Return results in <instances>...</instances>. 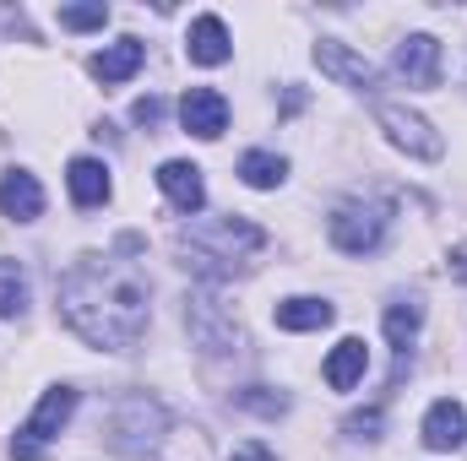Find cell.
Wrapping results in <instances>:
<instances>
[{
  "label": "cell",
  "instance_id": "cell-1",
  "mask_svg": "<svg viewBox=\"0 0 467 461\" xmlns=\"http://www.w3.org/2000/svg\"><path fill=\"white\" fill-rule=\"evenodd\" d=\"M60 315L88 347H125L141 343L147 332V277L119 255H82L60 277Z\"/></svg>",
  "mask_w": 467,
  "mask_h": 461
},
{
  "label": "cell",
  "instance_id": "cell-2",
  "mask_svg": "<svg viewBox=\"0 0 467 461\" xmlns=\"http://www.w3.org/2000/svg\"><path fill=\"white\" fill-rule=\"evenodd\" d=\"M266 244V233L244 218H218V223H191L180 233V250H185V266H196L202 277H229L244 255H255Z\"/></svg>",
  "mask_w": 467,
  "mask_h": 461
},
{
  "label": "cell",
  "instance_id": "cell-3",
  "mask_svg": "<svg viewBox=\"0 0 467 461\" xmlns=\"http://www.w3.org/2000/svg\"><path fill=\"white\" fill-rule=\"evenodd\" d=\"M71 413H77V391L71 385H55V391H44V402L33 407V418L16 429V440H11V456L16 461H44L49 451V440L71 424Z\"/></svg>",
  "mask_w": 467,
  "mask_h": 461
},
{
  "label": "cell",
  "instance_id": "cell-4",
  "mask_svg": "<svg viewBox=\"0 0 467 461\" xmlns=\"http://www.w3.org/2000/svg\"><path fill=\"white\" fill-rule=\"evenodd\" d=\"M386 229H391V207L380 201H348L332 212V244L343 255H375L386 244Z\"/></svg>",
  "mask_w": 467,
  "mask_h": 461
},
{
  "label": "cell",
  "instance_id": "cell-5",
  "mask_svg": "<svg viewBox=\"0 0 467 461\" xmlns=\"http://www.w3.org/2000/svg\"><path fill=\"white\" fill-rule=\"evenodd\" d=\"M375 119H380V130L408 152V158H424V163H435L441 152H446V141L435 136V125L424 115H413V109H402V104H380L375 109Z\"/></svg>",
  "mask_w": 467,
  "mask_h": 461
},
{
  "label": "cell",
  "instance_id": "cell-6",
  "mask_svg": "<svg viewBox=\"0 0 467 461\" xmlns=\"http://www.w3.org/2000/svg\"><path fill=\"white\" fill-rule=\"evenodd\" d=\"M180 125H185L191 136H202V141H218V136L229 130V98H223L218 87H191V93L180 98Z\"/></svg>",
  "mask_w": 467,
  "mask_h": 461
},
{
  "label": "cell",
  "instance_id": "cell-7",
  "mask_svg": "<svg viewBox=\"0 0 467 461\" xmlns=\"http://www.w3.org/2000/svg\"><path fill=\"white\" fill-rule=\"evenodd\" d=\"M185 326H191V337L207 347V353H234V347H239V326L218 310V299H207V293H196V299H191Z\"/></svg>",
  "mask_w": 467,
  "mask_h": 461
},
{
  "label": "cell",
  "instance_id": "cell-8",
  "mask_svg": "<svg viewBox=\"0 0 467 461\" xmlns=\"http://www.w3.org/2000/svg\"><path fill=\"white\" fill-rule=\"evenodd\" d=\"M397 77L408 87H435L441 82V44L430 33H408L397 44Z\"/></svg>",
  "mask_w": 467,
  "mask_h": 461
},
{
  "label": "cell",
  "instance_id": "cell-9",
  "mask_svg": "<svg viewBox=\"0 0 467 461\" xmlns=\"http://www.w3.org/2000/svg\"><path fill=\"white\" fill-rule=\"evenodd\" d=\"M316 66H321L327 77H337L343 87H358V93H369V87L380 82V71H375L364 55H353L348 44H337V38H321V44H316Z\"/></svg>",
  "mask_w": 467,
  "mask_h": 461
},
{
  "label": "cell",
  "instance_id": "cell-10",
  "mask_svg": "<svg viewBox=\"0 0 467 461\" xmlns=\"http://www.w3.org/2000/svg\"><path fill=\"white\" fill-rule=\"evenodd\" d=\"M158 190H163L180 212H191V218L207 207V179H202V169H196V163H185V158H174V163H163V169H158Z\"/></svg>",
  "mask_w": 467,
  "mask_h": 461
},
{
  "label": "cell",
  "instance_id": "cell-11",
  "mask_svg": "<svg viewBox=\"0 0 467 461\" xmlns=\"http://www.w3.org/2000/svg\"><path fill=\"white\" fill-rule=\"evenodd\" d=\"M467 440V413L457 396H441L430 413H424V446L430 451H457Z\"/></svg>",
  "mask_w": 467,
  "mask_h": 461
},
{
  "label": "cell",
  "instance_id": "cell-12",
  "mask_svg": "<svg viewBox=\"0 0 467 461\" xmlns=\"http://www.w3.org/2000/svg\"><path fill=\"white\" fill-rule=\"evenodd\" d=\"M0 212L16 218V223H33V218L44 212V190H38V179L22 174V169L0 174Z\"/></svg>",
  "mask_w": 467,
  "mask_h": 461
},
{
  "label": "cell",
  "instance_id": "cell-13",
  "mask_svg": "<svg viewBox=\"0 0 467 461\" xmlns=\"http://www.w3.org/2000/svg\"><path fill=\"white\" fill-rule=\"evenodd\" d=\"M185 49H191V60L196 66H223L234 49H229V27H223V16H196L191 22V38H185Z\"/></svg>",
  "mask_w": 467,
  "mask_h": 461
},
{
  "label": "cell",
  "instance_id": "cell-14",
  "mask_svg": "<svg viewBox=\"0 0 467 461\" xmlns=\"http://www.w3.org/2000/svg\"><path fill=\"white\" fill-rule=\"evenodd\" d=\"M66 185H71V201L77 207H104L109 201V169L99 158H71Z\"/></svg>",
  "mask_w": 467,
  "mask_h": 461
},
{
  "label": "cell",
  "instance_id": "cell-15",
  "mask_svg": "<svg viewBox=\"0 0 467 461\" xmlns=\"http://www.w3.org/2000/svg\"><path fill=\"white\" fill-rule=\"evenodd\" d=\"M141 38H119V44H109V49H99L93 55V77L104 82V87H115V82H130L136 71H141Z\"/></svg>",
  "mask_w": 467,
  "mask_h": 461
},
{
  "label": "cell",
  "instance_id": "cell-16",
  "mask_svg": "<svg viewBox=\"0 0 467 461\" xmlns=\"http://www.w3.org/2000/svg\"><path fill=\"white\" fill-rule=\"evenodd\" d=\"M364 369H369V347L358 343V337H343V343L332 347V358H327V385L332 391H353L364 380Z\"/></svg>",
  "mask_w": 467,
  "mask_h": 461
},
{
  "label": "cell",
  "instance_id": "cell-17",
  "mask_svg": "<svg viewBox=\"0 0 467 461\" xmlns=\"http://www.w3.org/2000/svg\"><path fill=\"white\" fill-rule=\"evenodd\" d=\"M277 326L283 332H321V326H332V304L327 299H283Z\"/></svg>",
  "mask_w": 467,
  "mask_h": 461
},
{
  "label": "cell",
  "instance_id": "cell-18",
  "mask_svg": "<svg viewBox=\"0 0 467 461\" xmlns=\"http://www.w3.org/2000/svg\"><path fill=\"white\" fill-rule=\"evenodd\" d=\"M283 174H288V163H283L277 152H261V147H255V152L239 158V179H244L250 190H277Z\"/></svg>",
  "mask_w": 467,
  "mask_h": 461
},
{
  "label": "cell",
  "instance_id": "cell-19",
  "mask_svg": "<svg viewBox=\"0 0 467 461\" xmlns=\"http://www.w3.org/2000/svg\"><path fill=\"white\" fill-rule=\"evenodd\" d=\"M419 326H424V304H413V299H397L391 310H386V337L397 353H408V343L419 337Z\"/></svg>",
  "mask_w": 467,
  "mask_h": 461
},
{
  "label": "cell",
  "instance_id": "cell-20",
  "mask_svg": "<svg viewBox=\"0 0 467 461\" xmlns=\"http://www.w3.org/2000/svg\"><path fill=\"white\" fill-rule=\"evenodd\" d=\"M22 310H27V277H22L16 261H0V315L11 321V315H22Z\"/></svg>",
  "mask_w": 467,
  "mask_h": 461
},
{
  "label": "cell",
  "instance_id": "cell-21",
  "mask_svg": "<svg viewBox=\"0 0 467 461\" xmlns=\"http://www.w3.org/2000/svg\"><path fill=\"white\" fill-rule=\"evenodd\" d=\"M104 22H109V11H104V5H60V27H71V33L104 27Z\"/></svg>",
  "mask_w": 467,
  "mask_h": 461
},
{
  "label": "cell",
  "instance_id": "cell-22",
  "mask_svg": "<svg viewBox=\"0 0 467 461\" xmlns=\"http://www.w3.org/2000/svg\"><path fill=\"white\" fill-rule=\"evenodd\" d=\"M239 402H244L250 413H266V418L288 413V396H266V385H250V391H239Z\"/></svg>",
  "mask_w": 467,
  "mask_h": 461
},
{
  "label": "cell",
  "instance_id": "cell-23",
  "mask_svg": "<svg viewBox=\"0 0 467 461\" xmlns=\"http://www.w3.org/2000/svg\"><path fill=\"white\" fill-rule=\"evenodd\" d=\"M130 119H136V125H163V98H152V93H147V98H136Z\"/></svg>",
  "mask_w": 467,
  "mask_h": 461
},
{
  "label": "cell",
  "instance_id": "cell-24",
  "mask_svg": "<svg viewBox=\"0 0 467 461\" xmlns=\"http://www.w3.org/2000/svg\"><path fill=\"white\" fill-rule=\"evenodd\" d=\"M375 429H380V407H369V413H353V418H348V435H364V440H369Z\"/></svg>",
  "mask_w": 467,
  "mask_h": 461
},
{
  "label": "cell",
  "instance_id": "cell-25",
  "mask_svg": "<svg viewBox=\"0 0 467 461\" xmlns=\"http://www.w3.org/2000/svg\"><path fill=\"white\" fill-rule=\"evenodd\" d=\"M229 461H277V456H272V451H266L261 440H250V446H239V451H234Z\"/></svg>",
  "mask_w": 467,
  "mask_h": 461
},
{
  "label": "cell",
  "instance_id": "cell-26",
  "mask_svg": "<svg viewBox=\"0 0 467 461\" xmlns=\"http://www.w3.org/2000/svg\"><path fill=\"white\" fill-rule=\"evenodd\" d=\"M451 277H462V282H467V244H462V250H451Z\"/></svg>",
  "mask_w": 467,
  "mask_h": 461
}]
</instances>
